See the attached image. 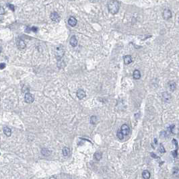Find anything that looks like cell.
<instances>
[{"instance_id":"obj_11","label":"cell","mask_w":179,"mask_h":179,"mask_svg":"<svg viewBox=\"0 0 179 179\" xmlns=\"http://www.w3.org/2000/svg\"><path fill=\"white\" fill-rule=\"evenodd\" d=\"M69 42H70V45H71L72 46H76L78 45V40L75 37V36H72L71 38H70V41H69Z\"/></svg>"},{"instance_id":"obj_17","label":"cell","mask_w":179,"mask_h":179,"mask_svg":"<svg viewBox=\"0 0 179 179\" xmlns=\"http://www.w3.org/2000/svg\"><path fill=\"white\" fill-rule=\"evenodd\" d=\"M41 153L43 156H48L50 154V151L49 150H48L47 148H42L41 150Z\"/></svg>"},{"instance_id":"obj_10","label":"cell","mask_w":179,"mask_h":179,"mask_svg":"<svg viewBox=\"0 0 179 179\" xmlns=\"http://www.w3.org/2000/svg\"><path fill=\"white\" fill-rule=\"evenodd\" d=\"M124 62L126 65H129L130 63H132V57L131 55H125L123 57Z\"/></svg>"},{"instance_id":"obj_28","label":"cell","mask_w":179,"mask_h":179,"mask_svg":"<svg viewBox=\"0 0 179 179\" xmlns=\"http://www.w3.org/2000/svg\"><path fill=\"white\" fill-rule=\"evenodd\" d=\"M0 155H1V153H0Z\"/></svg>"},{"instance_id":"obj_23","label":"cell","mask_w":179,"mask_h":179,"mask_svg":"<svg viewBox=\"0 0 179 179\" xmlns=\"http://www.w3.org/2000/svg\"><path fill=\"white\" fill-rule=\"evenodd\" d=\"M5 67V63H0V69H4Z\"/></svg>"},{"instance_id":"obj_7","label":"cell","mask_w":179,"mask_h":179,"mask_svg":"<svg viewBox=\"0 0 179 179\" xmlns=\"http://www.w3.org/2000/svg\"><path fill=\"white\" fill-rule=\"evenodd\" d=\"M76 94H77V97L79 98V100H82L83 98H84L86 96V92L85 91H83V90H78V91H77V93H76Z\"/></svg>"},{"instance_id":"obj_25","label":"cell","mask_w":179,"mask_h":179,"mask_svg":"<svg viewBox=\"0 0 179 179\" xmlns=\"http://www.w3.org/2000/svg\"><path fill=\"white\" fill-rule=\"evenodd\" d=\"M8 7L9 8L11 9L12 10L13 12L14 11V6L13 5H11V4H8Z\"/></svg>"},{"instance_id":"obj_15","label":"cell","mask_w":179,"mask_h":179,"mask_svg":"<svg viewBox=\"0 0 179 179\" xmlns=\"http://www.w3.org/2000/svg\"><path fill=\"white\" fill-rule=\"evenodd\" d=\"M18 46L19 49H24L26 47V44L24 41L23 40H19L18 42Z\"/></svg>"},{"instance_id":"obj_18","label":"cell","mask_w":179,"mask_h":179,"mask_svg":"<svg viewBox=\"0 0 179 179\" xmlns=\"http://www.w3.org/2000/svg\"><path fill=\"white\" fill-rule=\"evenodd\" d=\"M62 152L64 156H68L69 155V153H70V150H69V149L68 147H65L63 148Z\"/></svg>"},{"instance_id":"obj_4","label":"cell","mask_w":179,"mask_h":179,"mask_svg":"<svg viewBox=\"0 0 179 179\" xmlns=\"http://www.w3.org/2000/svg\"><path fill=\"white\" fill-rule=\"evenodd\" d=\"M121 131L122 132V133L123 134V135H127L129 133V131H130V129H129V127L127 124H123V125L121 126Z\"/></svg>"},{"instance_id":"obj_26","label":"cell","mask_w":179,"mask_h":179,"mask_svg":"<svg viewBox=\"0 0 179 179\" xmlns=\"http://www.w3.org/2000/svg\"><path fill=\"white\" fill-rule=\"evenodd\" d=\"M31 30L33 31V32H37V30H38V28H37V27H32V28H31Z\"/></svg>"},{"instance_id":"obj_13","label":"cell","mask_w":179,"mask_h":179,"mask_svg":"<svg viewBox=\"0 0 179 179\" xmlns=\"http://www.w3.org/2000/svg\"><path fill=\"white\" fill-rule=\"evenodd\" d=\"M3 131H4V133L5 135L7 136V137H10L11 136V134H12V130L9 129V127H5L3 129Z\"/></svg>"},{"instance_id":"obj_14","label":"cell","mask_w":179,"mask_h":179,"mask_svg":"<svg viewBox=\"0 0 179 179\" xmlns=\"http://www.w3.org/2000/svg\"><path fill=\"white\" fill-rule=\"evenodd\" d=\"M168 86H169V88L170 89L171 91L174 92L176 90V82L174 81H170L168 82Z\"/></svg>"},{"instance_id":"obj_2","label":"cell","mask_w":179,"mask_h":179,"mask_svg":"<svg viewBox=\"0 0 179 179\" xmlns=\"http://www.w3.org/2000/svg\"><path fill=\"white\" fill-rule=\"evenodd\" d=\"M65 54V51L63 49L62 47L59 46L57 48V50L55 51V55H56V58L58 60H60L63 57V55Z\"/></svg>"},{"instance_id":"obj_24","label":"cell","mask_w":179,"mask_h":179,"mask_svg":"<svg viewBox=\"0 0 179 179\" xmlns=\"http://www.w3.org/2000/svg\"><path fill=\"white\" fill-rule=\"evenodd\" d=\"M172 156H173V157H174V158L177 157V150H176V151H172Z\"/></svg>"},{"instance_id":"obj_3","label":"cell","mask_w":179,"mask_h":179,"mask_svg":"<svg viewBox=\"0 0 179 179\" xmlns=\"http://www.w3.org/2000/svg\"><path fill=\"white\" fill-rule=\"evenodd\" d=\"M24 100H25V102L26 103L31 104V103H32L34 102V96L30 93L27 92L25 94V96H24Z\"/></svg>"},{"instance_id":"obj_9","label":"cell","mask_w":179,"mask_h":179,"mask_svg":"<svg viewBox=\"0 0 179 179\" xmlns=\"http://www.w3.org/2000/svg\"><path fill=\"white\" fill-rule=\"evenodd\" d=\"M77 22H78V21H77V20L75 19L74 17H71L69 19V20H68V24L71 26H72V27L75 26L76 24H77Z\"/></svg>"},{"instance_id":"obj_6","label":"cell","mask_w":179,"mask_h":179,"mask_svg":"<svg viewBox=\"0 0 179 179\" xmlns=\"http://www.w3.org/2000/svg\"><path fill=\"white\" fill-rule=\"evenodd\" d=\"M162 16L164 19H165V20H168V19H170L171 17H172L171 11L170 9H166L163 12Z\"/></svg>"},{"instance_id":"obj_20","label":"cell","mask_w":179,"mask_h":179,"mask_svg":"<svg viewBox=\"0 0 179 179\" xmlns=\"http://www.w3.org/2000/svg\"><path fill=\"white\" fill-rule=\"evenodd\" d=\"M98 122V118L96 116H92L90 118V123L92 125H96Z\"/></svg>"},{"instance_id":"obj_1","label":"cell","mask_w":179,"mask_h":179,"mask_svg":"<svg viewBox=\"0 0 179 179\" xmlns=\"http://www.w3.org/2000/svg\"><path fill=\"white\" fill-rule=\"evenodd\" d=\"M108 11L112 14H115L119 12V4L117 1L112 0L110 1L108 4Z\"/></svg>"},{"instance_id":"obj_22","label":"cell","mask_w":179,"mask_h":179,"mask_svg":"<svg viewBox=\"0 0 179 179\" xmlns=\"http://www.w3.org/2000/svg\"><path fill=\"white\" fill-rule=\"evenodd\" d=\"M160 151L161 153H165L166 152V150L164 149V147L163 146L162 144H160Z\"/></svg>"},{"instance_id":"obj_21","label":"cell","mask_w":179,"mask_h":179,"mask_svg":"<svg viewBox=\"0 0 179 179\" xmlns=\"http://www.w3.org/2000/svg\"><path fill=\"white\" fill-rule=\"evenodd\" d=\"M117 138H119V139H124V135H123V134L122 133V132H121L120 129L117 131Z\"/></svg>"},{"instance_id":"obj_12","label":"cell","mask_w":179,"mask_h":179,"mask_svg":"<svg viewBox=\"0 0 179 179\" xmlns=\"http://www.w3.org/2000/svg\"><path fill=\"white\" fill-rule=\"evenodd\" d=\"M133 78H134L135 79H140V78H141V73H140L139 70H138V69H135V71H133Z\"/></svg>"},{"instance_id":"obj_27","label":"cell","mask_w":179,"mask_h":179,"mask_svg":"<svg viewBox=\"0 0 179 179\" xmlns=\"http://www.w3.org/2000/svg\"><path fill=\"white\" fill-rule=\"evenodd\" d=\"M0 53H1V49H0Z\"/></svg>"},{"instance_id":"obj_8","label":"cell","mask_w":179,"mask_h":179,"mask_svg":"<svg viewBox=\"0 0 179 179\" xmlns=\"http://www.w3.org/2000/svg\"><path fill=\"white\" fill-rule=\"evenodd\" d=\"M162 98L163 99L164 101H166V102H170V100L171 99V96L170 94L168 93V92H163L162 93Z\"/></svg>"},{"instance_id":"obj_5","label":"cell","mask_w":179,"mask_h":179,"mask_svg":"<svg viewBox=\"0 0 179 179\" xmlns=\"http://www.w3.org/2000/svg\"><path fill=\"white\" fill-rule=\"evenodd\" d=\"M50 18H51L52 20L54 21L55 22H59V21L61 20V17L56 12H53L51 13Z\"/></svg>"},{"instance_id":"obj_19","label":"cell","mask_w":179,"mask_h":179,"mask_svg":"<svg viewBox=\"0 0 179 179\" xmlns=\"http://www.w3.org/2000/svg\"><path fill=\"white\" fill-rule=\"evenodd\" d=\"M143 178L145 179H148L150 178V172L148 170H144L142 172Z\"/></svg>"},{"instance_id":"obj_16","label":"cell","mask_w":179,"mask_h":179,"mask_svg":"<svg viewBox=\"0 0 179 179\" xmlns=\"http://www.w3.org/2000/svg\"><path fill=\"white\" fill-rule=\"evenodd\" d=\"M102 152H100V151H96L94 155V158L98 161L102 159Z\"/></svg>"}]
</instances>
